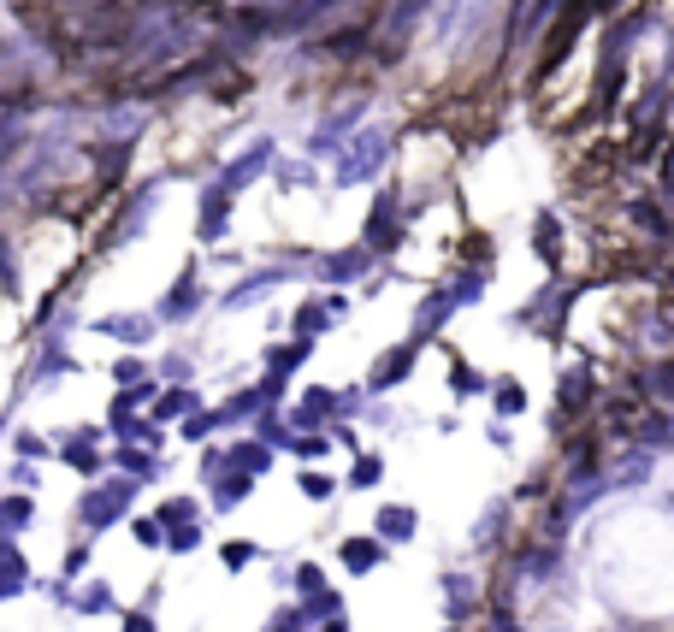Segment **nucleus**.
<instances>
[{
    "instance_id": "1",
    "label": "nucleus",
    "mask_w": 674,
    "mask_h": 632,
    "mask_svg": "<svg viewBox=\"0 0 674 632\" xmlns=\"http://www.w3.org/2000/svg\"><path fill=\"white\" fill-rule=\"evenodd\" d=\"M385 532H397V538L408 532V514H403V508H391V514H385Z\"/></svg>"
}]
</instances>
